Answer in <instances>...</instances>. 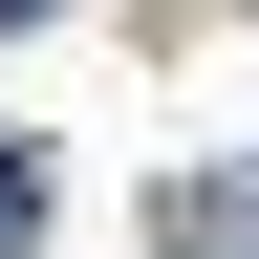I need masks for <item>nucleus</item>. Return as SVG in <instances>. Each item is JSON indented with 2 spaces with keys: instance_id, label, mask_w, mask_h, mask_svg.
Here are the masks:
<instances>
[{
  "instance_id": "obj_1",
  "label": "nucleus",
  "mask_w": 259,
  "mask_h": 259,
  "mask_svg": "<svg viewBox=\"0 0 259 259\" xmlns=\"http://www.w3.org/2000/svg\"><path fill=\"white\" fill-rule=\"evenodd\" d=\"M22 238H44V151H0V259H22Z\"/></svg>"
},
{
  "instance_id": "obj_2",
  "label": "nucleus",
  "mask_w": 259,
  "mask_h": 259,
  "mask_svg": "<svg viewBox=\"0 0 259 259\" xmlns=\"http://www.w3.org/2000/svg\"><path fill=\"white\" fill-rule=\"evenodd\" d=\"M0 22H44V0H0Z\"/></svg>"
}]
</instances>
